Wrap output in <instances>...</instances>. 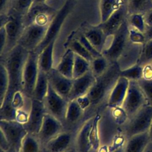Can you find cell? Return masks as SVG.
I'll list each match as a JSON object with an SVG mask.
<instances>
[{
    "label": "cell",
    "instance_id": "1",
    "mask_svg": "<svg viewBox=\"0 0 152 152\" xmlns=\"http://www.w3.org/2000/svg\"><path fill=\"white\" fill-rule=\"evenodd\" d=\"M121 69L116 62L111 63L102 75L96 77V81L87 94L90 100V108L85 112L87 120L97 113L103 112L107 108L109 96L120 77Z\"/></svg>",
    "mask_w": 152,
    "mask_h": 152
},
{
    "label": "cell",
    "instance_id": "2",
    "mask_svg": "<svg viewBox=\"0 0 152 152\" xmlns=\"http://www.w3.org/2000/svg\"><path fill=\"white\" fill-rule=\"evenodd\" d=\"M29 52L17 44L8 52L1 56V63L5 66L9 76L8 90L14 92L22 91L23 71Z\"/></svg>",
    "mask_w": 152,
    "mask_h": 152
},
{
    "label": "cell",
    "instance_id": "3",
    "mask_svg": "<svg viewBox=\"0 0 152 152\" xmlns=\"http://www.w3.org/2000/svg\"><path fill=\"white\" fill-rule=\"evenodd\" d=\"M152 122V106L148 104L142 107L121 127L126 138L132 135L148 132Z\"/></svg>",
    "mask_w": 152,
    "mask_h": 152
},
{
    "label": "cell",
    "instance_id": "4",
    "mask_svg": "<svg viewBox=\"0 0 152 152\" xmlns=\"http://www.w3.org/2000/svg\"><path fill=\"white\" fill-rule=\"evenodd\" d=\"M112 37L110 43L102 53L110 63L117 62L129 41V24L126 19Z\"/></svg>",
    "mask_w": 152,
    "mask_h": 152
},
{
    "label": "cell",
    "instance_id": "5",
    "mask_svg": "<svg viewBox=\"0 0 152 152\" xmlns=\"http://www.w3.org/2000/svg\"><path fill=\"white\" fill-rule=\"evenodd\" d=\"M72 0H66L62 7L57 12L56 14L49 24L43 40L35 49V50H33L34 52L39 55L43 49L52 41L56 39V36L61 30V26L72 10Z\"/></svg>",
    "mask_w": 152,
    "mask_h": 152
},
{
    "label": "cell",
    "instance_id": "6",
    "mask_svg": "<svg viewBox=\"0 0 152 152\" xmlns=\"http://www.w3.org/2000/svg\"><path fill=\"white\" fill-rule=\"evenodd\" d=\"M147 99L138 81H129L128 91L122 107L129 118L142 107L148 104Z\"/></svg>",
    "mask_w": 152,
    "mask_h": 152
},
{
    "label": "cell",
    "instance_id": "7",
    "mask_svg": "<svg viewBox=\"0 0 152 152\" xmlns=\"http://www.w3.org/2000/svg\"><path fill=\"white\" fill-rule=\"evenodd\" d=\"M57 11L45 3L33 4L27 12L23 17L24 28L33 23L49 25Z\"/></svg>",
    "mask_w": 152,
    "mask_h": 152
},
{
    "label": "cell",
    "instance_id": "8",
    "mask_svg": "<svg viewBox=\"0 0 152 152\" xmlns=\"http://www.w3.org/2000/svg\"><path fill=\"white\" fill-rule=\"evenodd\" d=\"M43 103L48 113L58 119L63 124L69 101L58 94L49 84Z\"/></svg>",
    "mask_w": 152,
    "mask_h": 152
},
{
    "label": "cell",
    "instance_id": "9",
    "mask_svg": "<svg viewBox=\"0 0 152 152\" xmlns=\"http://www.w3.org/2000/svg\"><path fill=\"white\" fill-rule=\"evenodd\" d=\"M38 59L39 54L30 51L23 71L22 91L31 99L39 72Z\"/></svg>",
    "mask_w": 152,
    "mask_h": 152
},
{
    "label": "cell",
    "instance_id": "10",
    "mask_svg": "<svg viewBox=\"0 0 152 152\" xmlns=\"http://www.w3.org/2000/svg\"><path fill=\"white\" fill-rule=\"evenodd\" d=\"M49 25H40L33 23L26 27L17 44L28 51H33L43 40Z\"/></svg>",
    "mask_w": 152,
    "mask_h": 152
},
{
    "label": "cell",
    "instance_id": "11",
    "mask_svg": "<svg viewBox=\"0 0 152 152\" xmlns=\"http://www.w3.org/2000/svg\"><path fill=\"white\" fill-rule=\"evenodd\" d=\"M7 33V43L4 53L1 55H4L12 49L17 44L24 28L23 17L12 12H8L6 20L3 25Z\"/></svg>",
    "mask_w": 152,
    "mask_h": 152
},
{
    "label": "cell",
    "instance_id": "12",
    "mask_svg": "<svg viewBox=\"0 0 152 152\" xmlns=\"http://www.w3.org/2000/svg\"><path fill=\"white\" fill-rule=\"evenodd\" d=\"M0 131L6 137L11 147L19 152L23 140L27 134L24 125L15 120H0Z\"/></svg>",
    "mask_w": 152,
    "mask_h": 152
},
{
    "label": "cell",
    "instance_id": "13",
    "mask_svg": "<svg viewBox=\"0 0 152 152\" xmlns=\"http://www.w3.org/2000/svg\"><path fill=\"white\" fill-rule=\"evenodd\" d=\"M64 130L61 121L52 115L46 113L37 136L43 147L50 140Z\"/></svg>",
    "mask_w": 152,
    "mask_h": 152
},
{
    "label": "cell",
    "instance_id": "14",
    "mask_svg": "<svg viewBox=\"0 0 152 152\" xmlns=\"http://www.w3.org/2000/svg\"><path fill=\"white\" fill-rule=\"evenodd\" d=\"M46 113L43 101L31 99L28 119L23 125L27 133L37 134Z\"/></svg>",
    "mask_w": 152,
    "mask_h": 152
},
{
    "label": "cell",
    "instance_id": "15",
    "mask_svg": "<svg viewBox=\"0 0 152 152\" xmlns=\"http://www.w3.org/2000/svg\"><path fill=\"white\" fill-rule=\"evenodd\" d=\"M86 121L85 110L80 107L77 100L75 99L69 101L63 124L64 129L77 132L79 128Z\"/></svg>",
    "mask_w": 152,
    "mask_h": 152
},
{
    "label": "cell",
    "instance_id": "16",
    "mask_svg": "<svg viewBox=\"0 0 152 152\" xmlns=\"http://www.w3.org/2000/svg\"><path fill=\"white\" fill-rule=\"evenodd\" d=\"M76 132L64 130L50 140L43 147L44 152H65L75 146Z\"/></svg>",
    "mask_w": 152,
    "mask_h": 152
},
{
    "label": "cell",
    "instance_id": "17",
    "mask_svg": "<svg viewBox=\"0 0 152 152\" xmlns=\"http://www.w3.org/2000/svg\"><path fill=\"white\" fill-rule=\"evenodd\" d=\"M96 81V77L91 70L84 75L73 79L72 87L67 97L69 101L87 94Z\"/></svg>",
    "mask_w": 152,
    "mask_h": 152
},
{
    "label": "cell",
    "instance_id": "18",
    "mask_svg": "<svg viewBox=\"0 0 152 152\" xmlns=\"http://www.w3.org/2000/svg\"><path fill=\"white\" fill-rule=\"evenodd\" d=\"M46 74L49 83L52 87L58 94L67 99L72 87L73 79L65 76L54 67L46 72Z\"/></svg>",
    "mask_w": 152,
    "mask_h": 152
},
{
    "label": "cell",
    "instance_id": "19",
    "mask_svg": "<svg viewBox=\"0 0 152 152\" xmlns=\"http://www.w3.org/2000/svg\"><path fill=\"white\" fill-rule=\"evenodd\" d=\"M128 15L126 4H123L104 22L99 26L102 29L106 37L112 36L121 27Z\"/></svg>",
    "mask_w": 152,
    "mask_h": 152
},
{
    "label": "cell",
    "instance_id": "20",
    "mask_svg": "<svg viewBox=\"0 0 152 152\" xmlns=\"http://www.w3.org/2000/svg\"><path fill=\"white\" fill-rule=\"evenodd\" d=\"M143 45L134 43L129 40L124 50L116 62L121 70L129 68L138 63Z\"/></svg>",
    "mask_w": 152,
    "mask_h": 152
},
{
    "label": "cell",
    "instance_id": "21",
    "mask_svg": "<svg viewBox=\"0 0 152 152\" xmlns=\"http://www.w3.org/2000/svg\"><path fill=\"white\" fill-rule=\"evenodd\" d=\"M129 81L123 77H119L112 88L107 102L108 108L121 107L125 98Z\"/></svg>",
    "mask_w": 152,
    "mask_h": 152
},
{
    "label": "cell",
    "instance_id": "22",
    "mask_svg": "<svg viewBox=\"0 0 152 152\" xmlns=\"http://www.w3.org/2000/svg\"><path fill=\"white\" fill-rule=\"evenodd\" d=\"M93 117L84 122L76 132L75 147L78 152H91L92 151L89 140V134Z\"/></svg>",
    "mask_w": 152,
    "mask_h": 152
},
{
    "label": "cell",
    "instance_id": "23",
    "mask_svg": "<svg viewBox=\"0 0 152 152\" xmlns=\"http://www.w3.org/2000/svg\"><path fill=\"white\" fill-rule=\"evenodd\" d=\"M150 142L148 131L126 138L124 152H144Z\"/></svg>",
    "mask_w": 152,
    "mask_h": 152
},
{
    "label": "cell",
    "instance_id": "24",
    "mask_svg": "<svg viewBox=\"0 0 152 152\" xmlns=\"http://www.w3.org/2000/svg\"><path fill=\"white\" fill-rule=\"evenodd\" d=\"M102 116V113H97L93 117L89 134V140L93 151H97L102 145L100 122Z\"/></svg>",
    "mask_w": 152,
    "mask_h": 152
},
{
    "label": "cell",
    "instance_id": "25",
    "mask_svg": "<svg viewBox=\"0 0 152 152\" xmlns=\"http://www.w3.org/2000/svg\"><path fill=\"white\" fill-rule=\"evenodd\" d=\"M75 53L70 48H68L62 56L60 61L55 66L59 72L65 76L72 78Z\"/></svg>",
    "mask_w": 152,
    "mask_h": 152
},
{
    "label": "cell",
    "instance_id": "26",
    "mask_svg": "<svg viewBox=\"0 0 152 152\" xmlns=\"http://www.w3.org/2000/svg\"><path fill=\"white\" fill-rule=\"evenodd\" d=\"M83 34L94 48L102 53L105 48L107 38L102 29L97 26L88 29Z\"/></svg>",
    "mask_w": 152,
    "mask_h": 152
},
{
    "label": "cell",
    "instance_id": "27",
    "mask_svg": "<svg viewBox=\"0 0 152 152\" xmlns=\"http://www.w3.org/2000/svg\"><path fill=\"white\" fill-rule=\"evenodd\" d=\"M55 40L52 41L39 55V68L43 72H48L54 67L53 49Z\"/></svg>",
    "mask_w": 152,
    "mask_h": 152
},
{
    "label": "cell",
    "instance_id": "28",
    "mask_svg": "<svg viewBox=\"0 0 152 152\" xmlns=\"http://www.w3.org/2000/svg\"><path fill=\"white\" fill-rule=\"evenodd\" d=\"M49 88V81L46 72L39 69L37 79L34 88L31 99L43 101Z\"/></svg>",
    "mask_w": 152,
    "mask_h": 152
},
{
    "label": "cell",
    "instance_id": "29",
    "mask_svg": "<svg viewBox=\"0 0 152 152\" xmlns=\"http://www.w3.org/2000/svg\"><path fill=\"white\" fill-rule=\"evenodd\" d=\"M14 91L8 90L3 102L0 103V120L15 121L16 110L11 106Z\"/></svg>",
    "mask_w": 152,
    "mask_h": 152
},
{
    "label": "cell",
    "instance_id": "30",
    "mask_svg": "<svg viewBox=\"0 0 152 152\" xmlns=\"http://www.w3.org/2000/svg\"><path fill=\"white\" fill-rule=\"evenodd\" d=\"M128 15L134 14L145 15L152 9V0H128Z\"/></svg>",
    "mask_w": 152,
    "mask_h": 152
},
{
    "label": "cell",
    "instance_id": "31",
    "mask_svg": "<svg viewBox=\"0 0 152 152\" xmlns=\"http://www.w3.org/2000/svg\"><path fill=\"white\" fill-rule=\"evenodd\" d=\"M43 147L37 135L27 133L23 140L19 152H42Z\"/></svg>",
    "mask_w": 152,
    "mask_h": 152
},
{
    "label": "cell",
    "instance_id": "32",
    "mask_svg": "<svg viewBox=\"0 0 152 152\" xmlns=\"http://www.w3.org/2000/svg\"><path fill=\"white\" fill-rule=\"evenodd\" d=\"M124 3H125L124 0H101V23L107 20Z\"/></svg>",
    "mask_w": 152,
    "mask_h": 152
},
{
    "label": "cell",
    "instance_id": "33",
    "mask_svg": "<svg viewBox=\"0 0 152 152\" xmlns=\"http://www.w3.org/2000/svg\"><path fill=\"white\" fill-rule=\"evenodd\" d=\"M90 70V62L84 58L75 53L72 78L74 79L80 77Z\"/></svg>",
    "mask_w": 152,
    "mask_h": 152
},
{
    "label": "cell",
    "instance_id": "34",
    "mask_svg": "<svg viewBox=\"0 0 152 152\" xmlns=\"http://www.w3.org/2000/svg\"><path fill=\"white\" fill-rule=\"evenodd\" d=\"M111 63L103 55L95 58L90 63V70L95 77L104 73Z\"/></svg>",
    "mask_w": 152,
    "mask_h": 152
},
{
    "label": "cell",
    "instance_id": "35",
    "mask_svg": "<svg viewBox=\"0 0 152 152\" xmlns=\"http://www.w3.org/2000/svg\"><path fill=\"white\" fill-rule=\"evenodd\" d=\"M144 66L136 64L129 68L121 70L120 76L127 78L129 81H138L143 78Z\"/></svg>",
    "mask_w": 152,
    "mask_h": 152
},
{
    "label": "cell",
    "instance_id": "36",
    "mask_svg": "<svg viewBox=\"0 0 152 152\" xmlns=\"http://www.w3.org/2000/svg\"><path fill=\"white\" fill-rule=\"evenodd\" d=\"M33 3V0H12L11 8L8 12L23 17Z\"/></svg>",
    "mask_w": 152,
    "mask_h": 152
},
{
    "label": "cell",
    "instance_id": "37",
    "mask_svg": "<svg viewBox=\"0 0 152 152\" xmlns=\"http://www.w3.org/2000/svg\"><path fill=\"white\" fill-rule=\"evenodd\" d=\"M10 87V79L8 71L2 63L0 64V103H1L8 91Z\"/></svg>",
    "mask_w": 152,
    "mask_h": 152
},
{
    "label": "cell",
    "instance_id": "38",
    "mask_svg": "<svg viewBox=\"0 0 152 152\" xmlns=\"http://www.w3.org/2000/svg\"><path fill=\"white\" fill-rule=\"evenodd\" d=\"M152 62V39L146 41L143 45L141 55L138 64L142 66L147 65Z\"/></svg>",
    "mask_w": 152,
    "mask_h": 152
},
{
    "label": "cell",
    "instance_id": "39",
    "mask_svg": "<svg viewBox=\"0 0 152 152\" xmlns=\"http://www.w3.org/2000/svg\"><path fill=\"white\" fill-rule=\"evenodd\" d=\"M126 20L129 26L144 33L146 24L144 20V15L141 14H134L127 15Z\"/></svg>",
    "mask_w": 152,
    "mask_h": 152
},
{
    "label": "cell",
    "instance_id": "40",
    "mask_svg": "<svg viewBox=\"0 0 152 152\" xmlns=\"http://www.w3.org/2000/svg\"><path fill=\"white\" fill-rule=\"evenodd\" d=\"M69 48H70L72 51L77 55L84 58L90 63L94 59L92 55L89 53V52L84 48V46L76 39L72 40L69 45Z\"/></svg>",
    "mask_w": 152,
    "mask_h": 152
},
{
    "label": "cell",
    "instance_id": "41",
    "mask_svg": "<svg viewBox=\"0 0 152 152\" xmlns=\"http://www.w3.org/2000/svg\"><path fill=\"white\" fill-rule=\"evenodd\" d=\"M138 83L144 93L148 104L152 106V78H142L138 81Z\"/></svg>",
    "mask_w": 152,
    "mask_h": 152
},
{
    "label": "cell",
    "instance_id": "42",
    "mask_svg": "<svg viewBox=\"0 0 152 152\" xmlns=\"http://www.w3.org/2000/svg\"><path fill=\"white\" fill-rule=\"evenodd\" d=\"M129 40L134 43L144 44L146 38L144 33L129 26Z\"/></svg>",
    "mask_w": 152,
    "mask_h": 152
},
{
    "label": "cell",
    "instance_id": "43",
    "mask_svg": "<svg viewBox=\"0 0 152 152\" xmlns=\"http://www.w3.org/2000/svg\"><path fill=\"white\" fill-rule=\"evenodd\" d=\"M77 39L84 46V48L89 52V53L92 55V56L95 58L99 57L102 55L101 53L97 51L94 47L90 43V42L87 39L84 34H81L77 37Z\"/></svg>",
    "mask_w": 152,
    "mask_h": 152
},
{
    "label": "cell",
    "instance_id": "44",
    "mask_svg": "<svg viewBox=\"0 0 152 152\" xmlns=\"http://www.w3.org/2000/svg\"><path fill=\"white\" fill-rule=\"evenodd\" d=\"M30 109H22L16 110L15 121L23 125L25 124L28 119Z\"/></svg>",
    "mask_w": 152,
    "mask_h": 152
},
{
    "label": "cell",
    "instance_id": "45",
    "mask_svg": "<svg viewBox=\"0 0 152 152\" xmlns=\"http://www.w3.org/2000/svg\"><path fill=\"white\" fill-rule=\"evenodd\" d=\"M7 43V33L4 26H1L0 28V54L2 55L6 48Z\"/></svg>",
    "mask_w": 152,
    "mask_h": 152
},
{
    "label": "cell",
    "instance_id": "46",
    "mask_svg": "<svg viewBox=\"0 0 152 152\" xmlns=\"http://www.w3.org/2000/svg\"><path fill=\"white\" fill-rule=\"evenodd\" d=\"M75 100H77V103L80 106V107L84 110H85V112L90 108L91 103H90V100L87 94L79 97Z\"/></svg>",
    "mask_w": 152,
    "mask_h": 152
},
{
    "label": "cell",
    "instance_id": "47",
    "mask_svg": "<svg viewBox=\"0 0 152 152\" xmlns=\"http://www.w3.org/2000/svg\"><path fill=\"white\" fill-rule=\"evenodd\" d=\"M12 0H0L1 15H6L10 11L12 6Z\"/></svg>",
    "mask_w": 152,
    "mask_h": 152
},
{
    "label": "cell",
    "instance_id": "48",
    "mask_svg": "<svg viewBox=\"0 0 152 152\" xmlns=\"http://www.w3.org/2000/svg\"><path fill=\"white\" fill-rule=\"evenodd\" d=\"M11 147V145L2 133V132L0 131V151H5L9 150Z\"/></svg>",
    "mask_w": 152,
    "mask_h": 152
},
{
    "label": "cell",
    "instance_id": "49",
    "mask_svg": "<svg viewBox=\"0 0 152 152\" xmlns=\"http://www.w3.org/2000/svg\"><path fill=\"white\" fill-rule=\"evenodd\" d=\"M144 20L146 25L152 26V9L144 15Z\"/></svg>",
    "mask_w": 152,
    "mask_h": 152
},
{
    "label": "cell",
    "instance_id": "50",
    "mask_svg": "<svg viewBox=\"0 0 152 152\" xmlns=\"http://www.w3.org/2000/svg\"><path fill=\"white\" fill-rule=\"evenodd\" d=\"M144 34L146 38V41L152 39V26L146 25Z\"/></svg>",
    "mask_w": 152,
    "mask_h": 152
},
{
    "label": "cell",
    "instance_id": "51",
    "mask_svg": "<svg viewBox=\"0 0 152 152\" xmlns=\"http://www.w3.org/2000/svg\"><path fill=\"white\" fill-rule=\"evenodd\" d=\"M148 134H149V137H150V142H152V122L150 126V128L148 130Z\"/></svg>",
    "mask_w": 152,
    "mask_h": 152
},
{
    "label": "cell",
    "instance_id": "52",
    "mask_svg": "<svg viewBox=\"0 0 152 152\" xmlns=\"http://www.w3.org/2000/svg\"><path fill=\"white\" fill-rule=\"evenodd\" d=\"M42 152H44V151H42ZM65 152H78V151H77V148H75V147L74 146V147H71V148H69V150H66V151H65Z\"/></svg>",
    "mask_w": 152,
    "mask_h": 152
},
{
    "label": "cell",
    "instance_id": "53",
    "mask_svg": "<svg viewBox=\"0 0 152 152\" xmlns=\"http://www.w3.org/2000/svg\"><path fill=\"white\" fill-rule=\"evenodd\" d=\"M46 0H33V4H37V3H45Z\"/></svg>",
    "mask_w": 152,
    "mask_h": 152
},
{
    "label": "cell",
    "instance_id": "54",
    "mask_svg": "<svg viewBox=\"0 0 152 152\" xmlns=\"http://www.w3.org/2000/svg\"><path fill=\"white\" fill-rule=\"evenodd\" d=\"M112 152H124V146H122V147H121L115 150V151H113Z\"/></svg>",
    "mask_w": 152,
    "mask_h": 152
},
{
    "label": "cell",
    "instance_id": "55",
    "mask_svg": "<svg viewBox=\"0 0 152 152\" xmlns=\"http://www.w3.org/2000/svg\"><path fill=\"white\" fill-rule=\"evenodd\" d=\"M0 152H17L14 148H11L8 151H0Z\"/></svg>",
    "mask_w": 152,
    "mask_h": 152
},
{
    "label": "cell",
    "instance_id": "56",
    "mask_svg": "<svg viewBox=\"0 0 152 152\" xmlns=\"http://www.w3.org/2000/svg\"><path fill=\"white\" fill-rule=\"evenodd\" d=\"M144 152H152V150H147V148H146V150H145V151Z\"/></svg>",
    "mask_w": 152,
    "mask_h": 152
},
{
    "label": "cell",
    "instance_id": "57",
    "mask_svg": "<svg viewBox=\"0 0 152 152\" xmlns=\"http://www.w3.org/2000/svg\"><path fill=\"white\" fill-rule=\"evenodd\" d=\"M149 65V66H150V68H151V69H152V62L151 63V64H148Z\"/></svg>",
    "mask_w": 152,
    "mask_h": 152
},
{
    "label": "cell",
    "instance_id": "58",
    "mask_svg": "<svg viewBox=\"0 0 152 152\" xmlns=\"http://www.w3.org/2000/svg\"><path fill=\"white\" fill-rule=\"evenodd\" d=\"M127 1H128V0H124V1H125V3H126Z\"/></svg>",
    "mask_w": 152,
    "mask_h": 152
},
{
    "label": "cell",
    "instance_id": "59",
    "mask_svg": "<svg viewBox=\"0 0 152 152\" xmlns=\"http://www.w3.org/2000/svg\"><path fill=\"white\" fill-rule=\"evenodd\" d=\"M91 152H97V151H91Z\"/></svg>",
    "mask_w": 152,
    "mask_h": 152
}]
</instances>
